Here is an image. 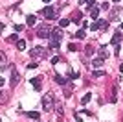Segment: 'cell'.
Masks as SVG:
<instances>
[{
	"mask_svg": "<svg viewBox=\"0 0 123 122\" xmlns=\"http://www.w3.org/2000/svg\"><path fill=\"white\" fill-rule=\"evenodd\" d=\"M92 52H94V50H92V46L88 45V46H86V56H92Z\"/></svg>",
	"mask_w": 123,
	"mask_h": 122,
	"instance_id": "obj_30",
	"label": "cell"
},
{
	"mask_svg": "<svg viewBox=\"0 0 123 122\" xmlns=\"http://www.w3.org/2000/svg\"><path fill=\"white\" fill-rule=\"evenodd\" d=\"M31 85L35 87V91H41V78H33V80H31Z\"/></svg>",
	"mask_w": 123,
	"mask_h": 122,
	"instance_id": "obj_11",
	"label": "cell"
},
{
	"mask_svg": "<svg viewBox=\"0 0 123 122\" xmlns=\"http://www.w3.org/2000/svg\"><path fill=\"white\" fill-rule=\"evenodd\" d=\"M4 98L6 96H4V92H2V89H0V102H4Z\"/></svg>",
	"mask_w": 123,
	"mask_h": 122,
	"instance_id": "obj_31",
	"label": "cell"
},
{
	"mask_svg": "<svg viewBox=\"0 0 123 122\" xmlns=\"http://www.w3.org/2000/svg\"><path fill=\"white\" fill-rule=\"evenodd\" d=\"M121 31H116V33H114L112 35V39H110V45H114V54H116V56H118L119 54V43H121Z\"/></svg>",
	"mask_w": 123,
	"mask_h": 122,
	"instance_id": "obj_3",
	"label": "cell"
},
{
	"mask_svg": "<svg viewBox=\"0 0 123 122\" xmlns=\"http://www.w3.org/2000/svg\"><path fill=\"white\" fill-rule=\"evenodd\" d=\"M103 63H105V59H103V57H96V59L92 61L94 67H103Z\"/></svg>",
	"mask_w": 123,
	"mask_h": 122,
	"instance_id": "obj_13",
	"label": "cell"
},
{
	"mask_svg": "<svg viewBox=\"0 0 123 122\" xmlns=\"http://www.w3.org/2000/svg\"><path fill=\"white\" fill-rule=\"evenodd\" d=\"M119 30H123V22H121V26H119Z\"/></svg>",
	"mask_w": 123,
	"mask_h": 122,
	"instance_id": "obj_36",
	"label": "cell"
},
{
	"mask_svg": "<svg viewBox=\"0 0 123 122\" xmlns=\"http://www.w3.org/2000/svg\"><path fill=\"white\" fill-rule=\"evenodd\" d=\"M68 50H70V52H75L77 50V45H68Z\"/></svg>",
	"mask_w": 123,
	"mask_h": 122,
	"instance_id": "obj_29",
	"label": "cell"
},
{
	"mask_svg": "<svg viewBox=\"0 0 123 122\" xmlns=\"http://www.w3.org/2000/svg\"><path fill=\"white\" fill-rule=\"evenodd\" d=\"M90 98H92V92H86V94H85V96H83L81 104H88V102H90Z\"/></svg>",
	"mask_w": 123,
	"mask_h": 122,
	"instance_id": "obj_17",
	"label": "cell"
},
{
	"mask_svg": "<svg viewBox=\"0 0 123 122\" xmlns=\"http://www.w3.org/2000/svg\"><path fill=\"white\" fill-rule=\"evenodd\" d=\"M72 89H74L72 85H66V91H64V96H66V98H68V96H72Z\"/></svg>",
	"mask_w": 123,
	"mask_h": 122,
	"instance_id": "obj_21",
	"label": "cell"
},
{
	"mask_svg": "<svg viewBox=\"0 0 123 122\" xmlns=\"http://www.w3.org/2000/svg\"><path fill=\"white\" fill-rule=\"evenodd\" d=\"M26 115H28V117H30V118H33V120H39V118H41V113H39V111H28V113H26Z\"/></svg>",
	"mask_w": 123,
	"mask_h": 122,
	"instance_id": "obj_10",
	"label": "cell"
},
{
	"mask_svg": "<svg viewBox=\"0 0 123 122\" xmlns=\"http://www.w3.org/2000/svg\"><path fill=\"white\" fill-rule=\"evenodd\" d=\"M41 15L42 17H46V19H55V11H53V8H51V6H50V8H44V9H42L41 11Z\"/></svg>",
	"mask_w": 123,
	"mask_h": 122,
	"instance_id": "obj_8",
	"label": "cell"
},
{
	"mask_svg": "<svg viewBox=\"0 0 123 122\" xmlns=\"http://www.w3.org/2000/svg\"><path fill=\"white\" fill-rule=\"evenodd\" d=\"M4 83H6V81H4V78H0V87H4Z\"/></svg>",
	"mask_w": 123,
	"mask_h": 122,
	"instance_id": "obj_32",
	"label": "cell"
},
{
	"mask_svg": "<svg viewBox=\"0 0 123 122\" xmlns=\"http://www.w3.org/2000/svg\"><path fill=\"white\" fill-rule=\"evenodd\" d=\"M119 72H121V74H123V63H121V65H119Z\"/></svg>",
	"mask_w": 123,
	"mask_h": 122,
	"instance_id": "obj_33",
	"label": "cell"
},
{
	"mask_svg": "<svg viewBox=\"0 0 123 122\" xmlns=\"http://www.w3.org/2000/svg\"><path fill=\"white\" fill-rule=\"evenodd\" d=\"M30 56L31 57H46V50L41 48V46H35L33 50H30Z\"/></svg>",
	"mask_w": 123,
	"mask_h": 122,
	"instance_id": "obj_6",
	"label": "cell"
},
{
	"mask_svg": "<svg viewBox=\"0 0 123 122\" xmlns=\"http://www.w3.org/2000/svg\"><path fill=\"white\" fill-rule=\"evenodd\" d=\"M37 122H39V120H37Z\"/></svg>",
	"mask_w": 123,
	"mask_h": 122,
	"instance_id": "obj_39",
	"label": "cell"
},
{
	"mask_svg": "<svg viewBox=\"0 0 123 122\" xmlns=\"http://www.w3.org/2000/svg\"><path fill=\"white\" fill-rule=\"evenodd\" d=\"M13 28H15V31H17V33H20V31L24 30V26H22V24H15Z\"/></svg>",
	"mask_w": 123,
	"mask_h": 122,
	"instance_id": "obj_24",
	"label": "cell"
},
{
	"mask_svg": "<svg viewBox=\"0 0 123 122\" xmlns=\"http://www.w3.org/2000/svg\"><path fill=\"white\" fill-rule=\"evenodd\" d=\"M2 30H4V24H2V22H0V33H2Z\"/></svg>",
	"mask_w": 123,
	"mask_h": 122,
	"instance_id": "obj_34",
	"label": "cell"
},
{
	"mask_svg": "<svg viewBox=\"0 0 123 122\" xmlns=\"http://www.w3.org/2000/svg\"><path fill=\"white\" fill-rule=\"evenodd\" d=\"M48 39H50V46H51V48H59V45H61V39H62V31L59 30V28H53Z\"/></svg>",
	"mask_w": 123,
	"mask_h": 122,
	"instance_id": "obj_1",
	"label": "cell"
},
{
	"mask_svg": "<svg viewBox=\"0 0 123 122\" xmlns=\"http://www.w3.org/2000/svg\"><path fill=\"white\" fill-rule=\"evenodd\" d=\"M68 76L72 78V80H75V78H79V74H77V72H68Z\"/></svg>",
	"mask_w": 123,
	"mask_h": 122,
	"instance_id": "obj_27",
	"label": "cell"
},
{
	"mask_svg": "<svg viewBox=\"0 0 123 122\" xmlns=\"http://www.w3.org/2000/svg\"><path fill=\"white\" fill-rule=\"evenodd\" d=\"M4 61H6V52L0 50V63H4Z\"/></svg>",
	"mask_w": 123,
	"mask_h": 122,
	"instance_id": "obj_28",
	"label": "cell"
},
{
	"mask_svg": "<svg viewBox=\"0 0 123 122\" xmlns=\"http://www.w3.org/2000/svg\"><path fill=\"white\" fill-rule=\"evenodd\" d=\"M68 24H70V19H61L59 20V26H61V28H66Z\"/></svg>",
	"mask_w": 123,
	"mask_h": 122,
	"instance_id": "obj_18",
	"label": "cell"
},
{
	"mask_svg": "<svg viewBox=\"0 0 123 122\" xmlns=\"http://www.w3.org/2000/svg\"><path fill=\"white\" fill-rule=\"evenodd\" d=\"M15 45H17V48H18V50H24V48H26V41L18 39V41H17V43H15Z\"/></svg>",
	"mask_w": 123,
	"mask_h": 122,
	"instance_id": "obj_15",
	"label": "cell"
},
{
	"mask_svg": "<svg viewBox=\"0 0 123 122\" xmlns=\"http://www.w3.org/2000/svg\"><path fill=\"white\" fill-rule=\"evenodd\" d=\"M35 15H28V26H35Z\"/></svg>",
	"mask_w": 123,
	"mask_h": 122,
	"instance_id": "obj_19",
	"label": "cell"
},
{
	"mask_svg": "<svg viewBox=\"0 0 123 122\" xmlns=\"http://www.w3.org/2000/svg\"><path fill=\"white\" fill-rule=\"evenodd\" d=\"M51 30H53V28H50V26H46V24H42V26H39V30H37V35L42 37V39H46V37H50Z\"/></svg>",
	"mask_w": 123,
	"mask_h": 122,
	"instance_id": "obj_4",
	"label": "cell"
},
{
	"mask_svg": "<svg viewBox=\"0 0 123 122\" xmlns=\"http://www.w3.org/2000/svg\"><path fill=\"white\" fill-rule=\"evenodd\" d=\"M81 17H83L81 11H79V13H74V19H72V20L75 22V24H79V22H81Z\"/></svg>",
	"mask_w": 123,
	"mask_h": 122,
	"instance_id": "obj_16",
	"label": "cell"
},
{
	"mask_svg": "<svg viewBox=\"0 0 123 122\" xmlns=\"http://www.w3.org/2000/svg\"><path fill=\"white\" fill-rule=\"evenodd\" d=\"M18 81H20V74L13 69V72H11V81H9V87H17L18 85Z\"/></svg>",
	"mask_w": 123,
	"mask_h": 122,
	"instance_id": "obj_7",
	"label": "cell"
},
{
	"mask_svg": "<svg viewBox=\"0 0 123 122\" xmlns=\"http://www.w3.org/2000/svg\"><path fill=\"white\" fill-rule=\"evenodd\" d=\"M90 17H92L94 20H98V17H99V8H92V9H90Z\"/></svg>",
	"mask_w": 123,
	"mask_h": 122,
	"instance_id": "obj_12",
	"label": "cell"
},
{
	"mask_svg": "<svg viewBox=\"0 0 123 122\" xmlns=\"http://www.w3.org/2000/svg\"><path fill=\"white\" fill-rule=\"evenodd\" d=\"M53 107H55V96H53V92H46L42 96V109L44 111H51Z\"/></svg>",
	"mask_w": 123,
	"mask_h": 122,
	"instance_id": "obj_2",
	"label": "cell"
},
{
	"mask_svg": "<svg viewBox=\"0 0 123 122\" xmlns=\"http://www.w3.org/2000/svg\"><path fill=\"white\" fill-rule=\"evenodd\" d=\"M75 37H79V39H85V31H83V30H79V31L75 33Z\"/></svg>",
	"mask_w": 123,
	"mask_h": 122,
	"instance_id": "obj_26",
	"label": "cell"
},
{
	"mask_svg": "<svg viewBox=\"0 0 123 122\" xmlns=\"http://www.w3.org/2000/svg\"><path fill=\"white\" fill-rule=\"evenodd\" d=\"M92 76H94V78H101V76H105V72H103V70H94Z\"/></svg>",
	"mask_w": 123,
	"mask_h": 122,
	"instance_id": "obj_22",
	"label": "cell"
},
{
	"mask_svg": "<svg viewBox=\"0 0 123 122\" xmlns=\"http://www.w3.org/2000/svg\"><path fill=\"white\" fill-rule=\"evenodd\" d=\"M110 102H112V104H116V102H118V85L112 87V92H110Z\"/></svg>",
	"mask_w": 123,
	"mask_h": 122,
	"instance_id": "obj_9",
	"label": "cell"
},
{
	"mask_svg": "<svg viewBox=\"0 0 123 122\" xmlns=\"http://www.w3.org/2000/svg\"><path fill=\"white\" fill-rule=\"evenodd\" d=\"M44 2H46V4H50V2H51V0H44Z\"/></svg>",
	"mask_w": 123,
	"mask_h": 122,
	"instance_id": "obj_35",
	"label": "cell"
},
{
	"mask_svg": "<svg viewBox=\"0 0 123 122\" xmlns=\"http://www.w3.org/2000/svg\"><path fill=\"white\" fill-rule=\"evenodd\" d=\"M0 122H2V120H0Z\"/></svg>",
	"mask_w": 123,
	"mask_h": 122,
	"instance_id": "obj_38",
	"label": "cell"
},
{
	"mask_svg": "<svg viewBox=\"0 0 123 122\" xmlns=\"http://www.w3.org/2000/svg\"><path fill=\"white\" fill-rule=\"evenodd\" d=\"M114 2H119V0H114Z\"/></svg>",
	"mask_w": 123,
	"mask_h": 122,
	"instance_id": "obj_37",
	"label": "cell"
},
{
	"mask_svg": "<svg viewBox=\"0 0 123 122\" xmlns=\"http://www.w3.org/2000/svg\"><path fill=\"white\" fill-rule=\"evenodd\" d=\"M55 81L59 83V85H66V78H62L61 74H57V76H55Z\"/></svg>",
	"mask_w": 123,
	"mask_h": 122,
	"instance_id": "obj_14",
	"label": "cell"
},
{
	"mask_svg": "<svg viewBox=\"0 0 123 122\" xmlns=\"http://www.w3.org/2000/svg\"><path fill=\"white\" fill-rule=\"evenodd\" d=\"M107 26H108V22H107V20L99 19V20H94L92 24H90V30H105Z\"/></svg>",
	"mask_w": 123,
	"mask_h": 122,
	"instance_id": "obj_5",
	"label": "cell"
},
{
	"mask_svg": "<svg viewBox=\"0 0 123 122\" xmlns=\"http://www.w3.org/2000/svg\"><path fill=\"white\" fill-rule=\"evenodd\" d=\"M59 59H61L59 56H53V57H51V65H57V63H59Z\"/></svg>",
	"mask_w": 123,
	"mask_h": 122,
	"instance_id": "obj_25",
	"label": "cell"
},
{
	"mask_svg": "<svg viewBox=\"0 0 123 122\" xmlns=\"http://www.w3.org/2000/svg\"><path fill=\"white\" fill-rule=\"evenodd\" d=\"M7 41H9V43H17V41H18V37H17V33H13V35H9V37H7Z\"/></svg>",
	"mask_w": 123,
	"mask_h": 122,
	"instance_id": "obj_23",
	"label": "cell"
},
{
	"mask_svg": "<svg viewBox=\"0 0 123 122\" xmlns=\"http://www.w3.org/2000/svg\"><path fill=\"white\" fill-rule=\"evenodd\" d=\"M99 57H103V59L107 57V46H101V48H99Z\"/></svg>",
	"mask_w": 123,
	"mask_h": 122,
	"instance_id": "obj_20",
	"label": "cell"
}]
</instances>
